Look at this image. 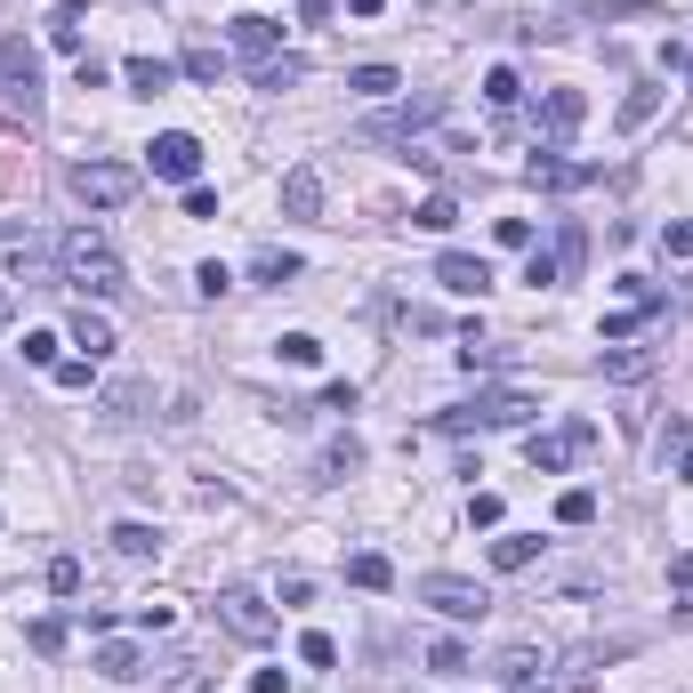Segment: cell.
<instances>
[{
	"instance_id": "cell-1",
	"label": "cell",
	"mask_w": 693,
	"mask_h": 693,
	"mask_svg": "<svg viewBox=\"0 0 693 693\" xmlns=\"http://www.w3.org/2000/svg\"><path fill=\"white\" fill-rule=\"evenodd\" d=\"M57 266H65V283H74L81 299H121V291H129L121 251L106 242V226H74V234L57 242Z\"/></svg>"
},
{
	"instance_id": "cell-2",
	"label": "cell",
	"mask_w": 693,
	"mask_h": 693,
	"mask_svg": "<svg viewBox=\"0 0 693 693\" xmlns=\"http://www.w3.org/2000/svg\"><path fill=\"white\" fill-rule=\"evenodd\" d=\"M533 396H516V388H492V396H476V403H452V411H436V428L443 436H468V428H525L533 420Z\"/></svg>"
},
{
	"instance_id": "cell-3",
	"label": "cell",
	"mask_w": 693,
	"mask_h": 693,
	"mask_svg": "<svg viewBox=\"0 0 693 693\" xmlns=\"http://www.w3.org/2000/svg\"><path fill=\"white\" fill-rule=\"evenodd\" d=\"M411 597L436 605L443 621H484V613H492V588L468 580V573H420V580H411Z\"/></svg>"
},
{
	"instance_id": "cell-4",
	"label": "cell",
	"mask_w": 693,
	"mask_h": 693,
	"mask_svg": "<svg viewBox=\"0 0 693 693\" xmlns=\"http://www.w3.org/2000/svg\"><path fill=\"white\" fill-rule=\"evenodd\" d=\"M588 443H597V428H588V420H565V428H548V436H525V460H533V476H565Z\"/></svg>"
},
{
	"instance_id": "cell-5",
	"label": "cell",
	"mask_w": 693,
	"mask_h": 693,
	"mask_svg": "<svg viewBox=\"0 0 693 693\" xmlns=\"http://www.w3.org/2000/svg\"><path fill=\"white\" fill-rule=\"evenodd\" d=\"M0 89H9V106H41V49L25 41V32H9V41H0Z\"/></svg>"
},
{
	"instance_id": "cell-6",
	"label": "cell",
	"mask_w": 693,
	"mask_h": 693,
	"mask_svg": "<svg viewBox=\"0 0 693 693\" xmlns=\"http://www.w3.org/2000/svg\"><path fill=\"white\" fill-rule=\"evenodd\" d=\"M74 194L89 202V211H121V202L137 194V169L129 162H81L74 169Z\"/></svg>"
},
{
	"instance_id": "cell-7",
	"label": "cell",
	"mask_w": 693,
	"mask_h": 693,
	"mask_svg": "<svg viewBox=\"0 0 693 693\" xmlns=\"http://www.w3.org/2000/svg\"><path fill=\"white\" fill-rule=\"evenodd\" d=\"M218 629L242 637V645H266L274 637V605L258 597V588H226V597H218Z\"/></svg>"
},
{
	"instance_id": "cell-8",
	"label": "cell",
	"mask_w": 693,
	"mask_h": 693,
	"mask_svg": "<svg viewBox=\"0 0 693 693\" xmlns=\"http://www.w3.org/2000/svg\"><path fill=\"white\" fill-rule=\"evenodd\" d=\"M146 154H154V178H169V186H194L202 178V137L194 129H162Z\"/></svg>"
},
{
	"instance_id": "cell-9",
	"label": "cell",
	"mask_w": 693,
	"mask_h": 693,
	"mask_svg": "<svg viewBox=\"0 0 693 693\" xmlns=\"http://www.w3.org/2000/svg\"><path fill=\"white\" fill-rule=\"evenodd\" d=\"M436 283L460 291V299H484V291H492V266L468 258V251H443V258H436Z\"/></svg>"
},
{
	"instance_id": "cell-10",
	"label": "cell",
	"mask_w": 693,
	"mask_h": 693,
	"mask_svg": "<svg viewBox=\"0 0 693 693\" xmlns=\"http://www.w3.org/2000/svg\"><path fill=\"white\" fill-rule=\"evenodd\" d=\"M443 114V97H411V106H396V114H379L363 137H403V146H411V129H428Z\"/></svg>"
},
{
	"instance_id": "cell-11",
	"label": "cell",
	"mask_w": 693,
	"mask_h": 693,
	"mask_svg": "<svg viewBox=\"0 0 693 693\" xmlns=\"http://www.w3.org/2000/svg\"><path fill=\"white\" fill-rule=\"evenodd\" d=\"M580 121H588V97H580V89H548V97H540V129H548V137H573Z\"/></svg>"
},
{
	"instance_id": "cell-12",
	"label": "cell",
	"mask_w": 693,
	"mask_h": 693,
	"mask_svg": "<svg viewBox=\"0 0 693 693\" xmlns=\"http://www.w3.org/2000/svg\"><path fill=\"white\" fill-rule=\"evenodd\" d=\"M653 363H662V346H605V379H613V388L653 379Z\"/></svg>"
},
{
	"instance_id": "cell-13",
	"label": "cell",
	"mask_w": 693,
	"mask_h": 693,
	"mask_svg": "<svg viewBox=\"0 0 693 693\" xmlns=\"http://www.w3.org/2000/svg\"><path fill=\"white\" fill-rule=\"evenodd\" d=\"M283 211H291V218H315V211H323V169H315V162H299L291 178H283Z\"/></svg>"
},
{
	"instance_id": "cell-14",
	"label": "cell",
	"mask_w": 693,
	"mask_h": 693,
	"mask_svg": "<svg viewBox=\"0 0 693 693\" xmlns=\"http://www.w3.org/2000/svg\"><path fill=\"white\" fill-rule=\"evenodd\" d=\"M533 186H548V194H573V186H588L597 169H580V162H557V154H533V169H525Z\"/></svg>"
},
{
	"instance_id": "cell-15",
	"label": "cell",
	"mask_w": 693,
	"mask_h": 693,
	"mask_svg": "<svg viewBox=\"0 0 693 693\" xmlns=\"http://www.w3.org/2000/svg\"><path fill=\"white\" fill-rule=\"evenodd\" d=\"M97 403H106V420H146V403H154V388H146V379H114V388L97 396Z\"/></svg>"
},
{
	"instance_id": "cell-16",
	"label": "cell",
	"mask_w": 693,
	"mask_h": 693,
	"mask_svg": "<svg viewBox=\"0 0 693 693\" xmlns=\"http://www.w3.org/2000/svg\"><path fill=\"white\" fill-rule=\"evenodd\" d=\"M251 274H258L266 291H283V283H299V274H306V258H299V251H274V242H266V251L251 258Z\"/></svg>"
},
{
	"instance_id": "cell-17",
	"label": "cell",
	"mask_w": 693,
	"mask_h": 693,
	"mask_svg": "<svg viewBox=\"0 0 693 693\" xmlns=\"http://www.w3.org/2000/svg\"><path fill=\"white\" fill-rule=\"evenodd\" d=\"M234 49L251 57V65H266V57H274V17H258V9L234 17Z\"/></svg>"
},
{
	"instance_id": "cell-18",
	"label": "cell",
	"mask_w": 693,
	"mask_h": 693,
	"mask_svg": "<svg viewBox=\"0 0 693 693\" xmlns=\"http://www.w3.org/2000/svg\"><path fill=\"white\" fill-rule=\"evenodd\" d=\"M121 81H129L137 97H162L169 81H178V65H162V57H129V65H121Z\"/></svg>"
},
{
	"instance_id": "cell-19",
	"label": "cell",
	"mask_w": 693,
	"mask_h": 693,
	"mask_svg": "<svg viewBox=\"0 0 693 693\" xmlns=\"http://www.w3.org/2000/svg\"><path fill=\"white\" fill-rule=\"evenodd\" d=\"M540 557V533H500L492 540V573H525Z\"/></svg>"
},
{
	"instance_id": "cell-20",
	"label": "cell",
	"mask_w": 693,
	"mask_h": 693,
	"mask_svg": "<svg viewBox=\"0 0 693 693\" xmlns=\"http://www.w3.org/2000/svg\"><path fill=\"white\" fill-rule=\"evenodd\" d=\"M74 346H89V363H106V355H114V323L81 306V315H74Z\"/></svg>"
},
{
	"instance_id": "cell-21",
	"label": "cell",
	"mask_w": 693,
	"mask_h": 693,
	"mask_svg": "<svg viewBox=\"0 0 693 693\" xmlns=\"http://www.w3.org/2000/svg\"><path fill=\"white\" fill-rule=\"evenodd\" d=\"M274 355H283L291 371H315L323 363V339L315 331H283V339H274Z\"/></svg>"
},
{
	"instance_id": "cell-22",
	"label": "cell",
	"mask_w": 693,
	"mask_h": 693,
	"mask_svg": "<svg viewBox=\"0 0 693 693\" xmlns=\"http://www.w3.org/2000/svg\"><path fill=\"white\" fill-rule=\"evenodd\" d=\"M32 251H41V234H32L25 218H0V258H9V266H32Z\"/></svg>"
},
{
	"instance_id": "cell-23",
	"label": "cell",
	"mask_w": 693,
	"mask_h": 693,
	"mask_svg": "<svg viewBox=\"0 0 693 693\" xmlns=\"http://www.w3.org/2000/svg\"><path fill=\"white\" fill-rule=\"evenodd\" d=\"M557 525H565V533L597 525V492H588V484H573V492H557Z\"/></svg>"
},
{
	"instance_id": "cell-24",
	"label": "cell",
	"mask_w": 693,
	"mask_h": 693,
	"mask_svg": "<svg viewBox=\"0 0 693 693\" xmlns=\"http://www.w3.org/2000/svg\"><path fill=\"white\" fill-rule=\"evenodd\" d=\"M346 580L355 588H396V565L379 557V548H363V557H346Z\"/></svg>"
},
{
	"instance_id": "cell-25",
	"label": "cell",
	"mask_w": 693,
	"mask_h": 693,
	"mask_svg": "<svg viewBox=\"0 0 693 693\" xmlns=\"http://www.w3.org/2000/svg\"><path fill=\"white\" fill-rule=\"evenodd\" d=\"M484 97H492V114H516V97H525L516 65H492V74H484Z\"/></svg>"
},
{
	"instance_id": "cell-26",
	"label": "cell",
	"mask_w": 693,
	"mask_h": 693,
	"mask_svg": "<svg viewBox=\"0 0 693 693\" xmlns=\"http://www.w3.org/2000/svg\"><path fill=\"white\" fill-rule=\"evenodd\" d=\"M492 670H500V685H516V677H540V670H548V653H533V645H508Z\"/></svg>"
},
{
	"instance_id": "cell-27",
	"label": "cell",
	"mask_w": 693,
	"mask_h": 693,
	"mask_svg": "<svg viewBox=\"0 0 693 693\" xmlns=\"http://www.w3.org/2000/svg\"><path fill=\"white\" fill-rule=\"evenodd\" d=\"M346 89H355V97H371V106H379V97H396L403 81L388 74V65H363V74H346Z\"/></svg>"
},
{
	"instance_id": "cell-28",
	"label": "cell",
	"mask_w": 693,
	"mask_h": 693,
	"mask_svg": "<svg viewBox=\"0 0 693 693\" xmlns=\"http://www.w3.org/2000/svg\"><path fill=\"white\" fill-rule=\"evenodd\" d=\"M411 226H420V234H443V226H460V211H452V194H428L420 211H411Z\"/></svg>"
},
{
	"instance_id": "cell-29",
	"label": "cell",
	"mask_w": 693,
	"mask_h": 693,
	"mask_svg": "<svg viewBox=\"0 0 693 693\" xmlns=\"http://www.w3.org/2000/svg\"><path fill=\"white\" fill-rule=\"evenodd\" d=\"M355 468H363V443H355V436H339L331 452H323V484H339V476H355Z\"/></svg>"
},
{
	"instance_id": "cell-30",
	"label": "cell",
	"mask_w": 693,
	"mask_h": 693,
	"mask_svg": "<svg viewBox=\"0 0 693 693\" xmlns=\"http://www.w3.org/2000/svg\"><path fill=\"white\" fill-rule=\"evenodd\" d=\"M97 670H106L114 685H129V677L146 670V662H137V645H97Z\"/></svg>"
},
{
	"instance_id": "cell-31",
	"label": "cell",
	"mask_w": 693,
	"mask_h": 693,
	"mask_svg": "<svg viewBox=\"0 0 693 693\" xmlns=\"http://www.w3.org/2000/svg\"><path fill=\"white\" fill-rule=\"evenodd\" d=\"M162 693H211V670H202V662H194V653H186V662H169V677H162Z\"/></svg>"
},
{
	"instance_id": "cell-32",
	"label": "cell",
	"mask_w": 693,
	"mask_h": 693,
	"mask_svg": "<svg viewBox=\"0 0 693 693\" xmlns=\"http://www.w3.org/2000/svg\"><path fill=\"white\" fill-rule=\"evenodd\" d=\"M653 114H662V89H629L621 97V129H645Z\"/></svg>"
},
{
	"instance_id": "cell-33",
	"label": "cell",
	"mask_w": 693,
	"mask_h": 693,
	"mask_svg": "<svg viewBox=\"0 0 693 693\" xmlns=\"http://www.w3.org/2000/svg\"><path fill=\"white\" fill-rule=\"evenodd\" d=\"M186 74H194V81H218V74H226V49H211V41H186Z\"/></svg>"
},
{
	"instance_id": "cell-34",
	"label": "cell",
	"mask_w": 693,
	"mask_h": 693,
	"mask_svg": "<svg viewBox=\"0 0 693 693\" xmlns=\"http://www.w3.org/2000/svg\"><path fill=\"white\" fill-rule=\"evenodd\" d=\"M428 670H436V677H460V670H468V645H460V637H436V645H428Z\"/></svg>"
},
{
	"instance_id": "cell-35",
	"label": "cell",
	"mask_w": 693,
	"mask_h": 693,
	"mask_svg": "<svg viewBox=\"0 0 693 693\" xmlns=\"http://www.w3.org/2000/svg\"><path fill=\"white\" fill-rule=\"evenodd\" d=\"M114 548H121V557H154L162 533H154V525H114Z\"/></svg>"
},
{
	"instance_id": "cell-36",
	"label": "cell",
	"mask_w": 693,
	"mask_h": 693,
	"mask_svg": "<svg viewBox=\"0 0 693 693\" xmlns=\"http://www.w3.org/2000/svg\"><path fill=\"white\" fill-rule=\"evenodd\" d=\"M49 41H57V49H74V57H81V9H74V0H65V9L49 17Z\"/></svg>"
},
{
	"instance_id": "cell-37",
	"label": "cell",
	"mask_w": 693,
	"mask_h": 693,
	"mask_svg": "<svg viewBox=\"0 0 693 693\" xmlns=\"http://www.w3.org/2000/svg\"><path fill=\"white\" fill-rule=\"evenodd\" d=\"M291 81H306L299 57H266V65H258V89H291Z\"/></svg>"
},
{
	"instance_id": "cell-38",
	"label": "cell",
	"mask_w": 693,
	"mask_h": 693,
	"mask_svg": "<svg viewBox=\"0 0 693 693\" xmlns=\"http://www.w3.org/2000/svg\"><path fill=\"white\" fill-rule=\"evenodd\" d=\"M57 346H65L57 331H25V363H41V371H57V363H65Z\"/></svg>"
},
{
	"instance_id": "cell-39",
	"label": "cell",
	"mask_w": 693,
	"mask_h": 693,
	"mask_svg": "<svg viewBox=\"0 0 693 693\" xmlns=\"http://www.w3.org/2000/svg\"><path fill=\"white\" fill-rule=\"evenodd\" d=\"M580 251H588V234L565 218V226H557V251H548V258H557V274H565V266H580Z\"/></svg>"
},
{
	"instance_id": "cell-40",
	"label": "cell",
	"mask_w": 693,
	"mask_h": 693,
	"mask_svg": "<svg viewBox=\"0 0 693 693\" xmlns=\"http://www.w3.org/2000/svg\"><path fill=\"white\" fill-rule=\"evenodd\" d=\"M299 662H306V670H331V662H339V645H331L323 629H306V637H299Z\"/></svg>"
},
{
	"instance_id": "cell-41",
	"label": "cell",
	"mask_w": 693,
	"mask_h": 693,
	"mask_svg": "<svg viewBox=\"0 0 693 693\" xmlns=\"http://www.w3.org/2000/svg\"><path fill=\"white\" fill-rule=\"evenodd\" d=\"M49 588H57V597H81V565L74 557H49Z\"/></svg>"
},
{
	"instance_id": "cell-42",
	"label": "cell",
	"mask_w": 693,
	"mask_h": 693,
	"mask_svg": "<svg viewBox=\"0 0 693 693\" xmlns=\"http://www.w3.org/2000/svg\"><path fill=\"white\" fill-rule=\"evenodd\" d=\"M25 637H32V653H65V621L49 613V621H32V629H25Z\"/></svg>"
},
{
	"instance_id": "cell-43",
	"label": "cell",
	"mask_w": 693,
	"mask_h": 693,
	"mask_svg": "<svg viewBox=\"0 0 693 693\" xmlns=\"http://www.w3.org/2000/svg\"><path fill=\"white\" fill-rule=\"evenodd\" d=\"M194 291H202V299H218V291H234V274L211 258V266H194Z\"/></svg>"
},
{
	"instance_id": "cell-44",
	"label": "cell",
	"mask_w": 693,
	"mask_h": 693,
	"mask_svg": "<svg viewBox=\"0 0 693 693\" xmlns=\"http://www.w3.org/2000/svg\"><path fill=\"white\" fill-rule=\"evenodd\" d=\"M492 242H500V251H533V226H525V218H500Z\"/></svg>"
},
{
	"instance_id": "cell-45",
	"label": "cell",
	"mask_w": 693,
	"mask_h": 693,
	"mask_svg": "<svg viewBox=\"0 0 693 693\" xmlns=\"http://www.w3.org/2000/svg\"><path fill=\"white\" fill-rule=\"evenodd\" d=\"M74 81H81V89H97V81H106V57L81 49V57H74Z\"/></svg>"
},
{
	"instance_id": "cell-46",
	"label": "cell",
	"mask_w": 693,
	"mask_h": 693,
	"mask_svg": "<svg viewBox=\"0 0 693 693\" xmlns=\"http://www.w3.org/2000/svg\"><path fill=\"white\" fill-rule=\"evenodd\" d=\"M403 331H420V339H436V331H443V315H436V306H403Z\"/></svg>"
},
{
	"instance_id": "cell-47",
	"label": "cell",
	"mask_w": 693,
	"mask_h": 693,
	"mask_svg": "<svg viewBox=\"0 0 693 693\" xmlns=\"http://www.w3.org/2000/svg\"><path fill=\"white\" fill-rule=\"evenodd\" d=\"M186 218H218V194L211 186H186Z\"/></svg>"
},
{
	"instance_id": "cell-48",
	"label": "cell",
	"mask_w": 693,
	"mask_h": 693,
	"mask_svg": "<svg viewBox=\"0 0 693 693\" xmlns=\"http://www.w3.org/2000/svg\"><path fill=\"white\" fill-rule=\"evenodd\" d=\"M468 525H500V492H476L468 500Z\"/></svg>"
},
{
	"instance_id": "cell-49",
	"label": "cell",
	"mask_w": 693,
	"mask_h": 693,
	"mask_svg": "<svg viewBox=\"0 0 693 693\" xmlns=\"http://www.w3.org/2000/svg\"><path fill=\"white\" fill-rule=\"evenodd\" d=\"M525 283H533V291H540V283H557V258L533 251V258H525Z\"/></svg>"
},
{
	"instance_id": "cell-50",
	"label": "cell",
	"mask_w": 693,
	"mask_h": 693,
	"mask_svg": "<svg viewBox=\"0 0 693 693\" xmlns=\"http://www.w3.org/2000/svg\"><path fill=\"white\" fill-rule=\"evenodd\" d=\"M662 251H670V258H693V226H670V234H662Z\"/></svg>"
},
{
	"instance_id": "cell-51",
	"label": "cell",
	"mask_w": 693,
	"mask_h": 693,
	"mask_svg": "<svg viewBox=\"0 0 693 693\" xmlns=\"http://www.w3.org/2000/svg\"><path fill=\"white\" fill-rule=\"evenodd\" d=\"M500 693H565V685H557V677L540 670V677H516V685H500Z\"/></svg>"
},
{
	"instance_id": "cell-52",
	"label": "cell",
	"mask_w": 693,
	"mask_h": 693,
	"mask_svg": "<svg viewBox=\"0 0 693 693\" xmlns=\"http://www.w3.org/2000/svg\"><path fill=\"white\" fill-rule=\"evenodd\" d=\"M379 9H388V0H346V17H379Z\"/></svg>"
},
{
	"instance_id": "cell-53",
	"label": "cell",
	"mask_w": 693,
	"mask_h": 693,
	"mask_svg": "<svg viewBox=\"0 0 693 693\" xmlns=\"http://www.w3.org/2000/svg\"><path fill=\"white\" fill-rule=\"evenodd\" d=\"M677 74H685V81H693V49H677Z\"/></svg>"
},
{
	"instance_id": "cell-54",
	"label": "cell",
	"mask_w": 693,
	"mask_h": 693,
	"mask_svg": "<svg viewBox=\"0 0 693 693\" xmlns=\"http://www.w3.org/2000/svg\"><path fill=\"white\" fill-rule=\"evenodd\" d=\"M9 315H17V299H9V291H0V323H9Z\"/></svg>"
},
{
	"instance_id": "cell-55",
	"label": "cell",
	"mask_w": 693,
	"mask_h": 693,
	"mask_svg": "<svg viewBox=\"0 0 693 693\" xmlns=\"http://www.w3.org/2000/svg\"><path fill=\"white\" fill-rule=\"evenodd\" d=\"M677 476H685V484H693V452H685V460H677Z\"/></svg>"
}]
</instances>
